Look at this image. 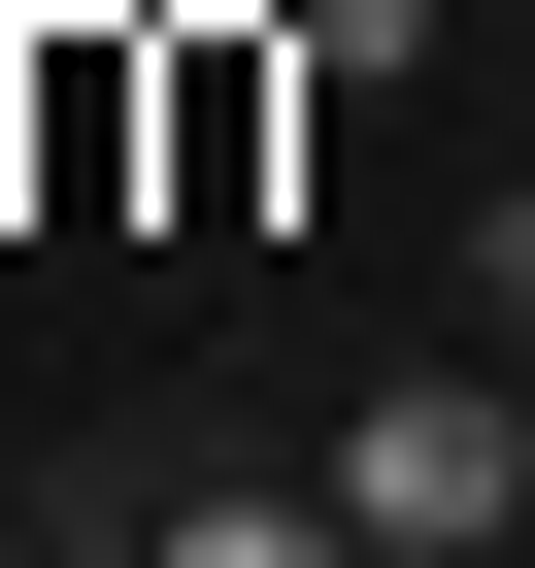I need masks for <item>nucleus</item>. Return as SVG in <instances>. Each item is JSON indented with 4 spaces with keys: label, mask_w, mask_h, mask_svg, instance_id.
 <instances>
[{
    "label": "nucleus",
    "mask_w": 535,
    "mask_h": 568,
    "mask_svg": "<svg viewBox=\"0 0 535 568\" xmlns=\"http://www.w3.org/2000/svg\"><path fill=\"white\" fill-rule=\"evenodd\" d=\"M335 501H369V568H502L535 535V368L468 335V368H369L335 402Z\"/></svg>",
    "instance_id": "obj_1"
},
{
    "label": "nucleus",
    "mask_w": 535,
    "mask_h": 568,
    "mask_svg": "<svg viewBox=\"0 0 535 568\" xmlns=\"http://www.w3.org/2000/svg\"><path fill=\"white\" fill-rule=\"evenodd\" d=\"M134 568H369V501L302 468V501H134Z\"/></svg>",
    "instance_id": "obj_2"
},
{
    "label": "nucleus",
    "mask_w": 535,
    "mask_h": 568,
    "mask_svg": "<svg viewBox=\"0 0 535 568\" xmlns=\"http://www.w3.org/2000/svg\"><path fill=\"white\" fill-rule=\"evenodd\" d=\"M402 34H435V0H268V68H302V101H369Z\"/></svg>",
    "instance_id": "obj_3"
},
{
    "label": "nucleus",
    "mask_w": 535,
    "mask_h": 568,
    "mask_svg": "<svg viewBox=\"0 0 535 568\" xmlns=\"http://www.w3.org/2000/svg\"><path fill=\"white\" fill-rule=\"evenodd\" d=\"M68 34H101V68H201V34H268V0H68Z\"/></svg>",
    "instance_id": "obj_4"
},
{
    "label": "nucleus",
    "mask_w": 535,
    "mask_h": 568,
    "mask_svg": "<svg viewBox=\"0 0 535 568\" xmlns=\"http://www.w3.org/2000/svg\"><path fill=\"white\" fill-rule=\"evenodd\" d=\"M468 335H502V368H535V201H468Z\"/></svg>",
    "instance_id": "obj_5"
},
{
    "label": "nucleus",
    "mask_w": 535,
    "mask_h": 568,
    "mask_svg": "<svg viewBox=\"0 0 535 568\" xmlns=\"http://www.w3.org/2000/svg\"><path fill=\"white\" fill-rule=\"evenodd\" d=\"M502 568H535V535H502Z\"/></svg>",
    "instance_id": "obj_6"
}]
</instances>
